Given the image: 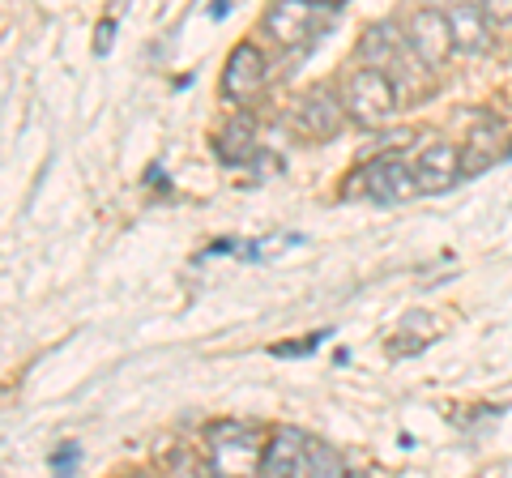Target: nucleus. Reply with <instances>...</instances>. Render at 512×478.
<instances>
[{
	"instance_id": "f257e3e1",
	"label": "nucleus",
	"mask_w": 512,
	"mask_h": 478,
	"mask_svg": "<svg viewBox=\"0 0 512 478\" xmlns=\"http://www.w3.org/2000/svg\"><path fill=\"white\" fill-rule=\"evenodd\" d=\"M261 474H299V478H312V474H346V461L320 444L312 436L295 432V427H282V432L265 444V461H261Z\"/></svg>"
},
{
	"instance_id": "f03ea898",
	"label": "nucleus",
	"mask_w": 512,
	"mask_h": 478,
	"mask_svg": "<svg viewBox=\"0 0 512 478\" xmlns=\"http://www.w3.org/2000/svg\"><path fill=\"white\" fill-rule=\"evenodd\" d=\"M397 99H402V90L389 73H380L372 65H363L346 77L342 86V107H346V120H355L359 129H384V124L393 120L397 111Z\"/></svg>"
},
{
	"instance_id": "7ed1b4c3",
	"label": "nucleus",
	"mask_w": 512,
	"mask_h": 478,
	"mask_svg": "<svg viewBox=\"0 0 512 478\" xmlns=\"http://www.w3.org/2000/svg\"><path fill=\"white\" fill-rule=\"evenodd\" d=\"M359 56H363V65L389 73L393 82H397V90L419 86L423 73H427V65L419 60V52H414L410 39H406L397 26H372V30L363 35V43H359Z\"/></svg>"
},
{
	"instance_id": "20e7f679",
	"label": "nucleus",
	"mask_w": 512,
	"mask_h": 478,
	"mask_svg": "<svg viewBox=\"0 0 512 478\" xmlns=\"http://www.w3.org/2000/svg\"><path fill=\"white\" fill-rule=\"evenodd\" d=\"M329 18L333 9H325V0H274L265 13V30L274 43L299 52V47H308L312 39L325 35Z\"/></svg>"
},
{
	"instance_id": "39448f33",
	"label": "nucleus",
	"mask_w": 512,
	"mask_h": 478,
	"mask_svg": "<svg viewBox=\"0 0 512 478\" xmlns=\"http://www.w3.org/2000/svg\"><path fill=\"white\" fill-rule=\"evenodd\" d=\"M265 461L261 432L252 423H218L210 427V466L218 474H256Z\"/></svg>"
},
{
	"instance_id": "423d86ee",
	"label": "nucleus",
	"mask_w": 512,
	"mask_h": 478,
	"mask_svg": "<svg viewBox=\"0 0 512 478\" xmlns=\"http://www.w3.org/2000/svg\"><path fill=\"white\" fill-rule=\"evenodd\" d=\"M265 77H269V65H265L261 47L235 43L227 65H222V94H227L235 107H248V103H256V94L265 90Z\"/></svg>"
},
{
	"instance_id": "0eeeda50",
	"label": "nucleus",
	"mask_w": 512,
	"mask_h": 478,
	"mask_svg": "<svg viewBox=\"0 0 512 478\" xmlns=\"http://www.w3.org/2000/svg\"><path fill=\"white\" fill-rule=\"evenodd\" d=\"M363 193L380 205H406L419 197V180H414L410 163H402L397 154H380L363 167Z\"/></svg>"
},
{
	"instance_id": "6e6552de",
	"label": "nucleus",
	"mask_w": 512,
	"mask_h": 478,
	"mask_svg": "<svg viewBox=\"0 0 512 478\" xmlns=\"http://www.w3.org/2000/svg\"><path fill=\"white\" fill-rule=\"evenodd\" d=\"M406 39H410V47L419 52V60H423L427 69H440L444 60L457 52L444 9H419V13L410 18V26H406Z\"/></svg>"
},
{
	"instance_id": "1a4fd4ad",
	"label": "nucleus",
	"mask_w": 512,
	"mask_h": 478,
	"mask_svg": "<svg viewBox=\"0 0 512 478\" xmlns=\"http://www.w3.org/2000/svg\"><path fill=\"white\" fill-rule=\"evenodd\" d=\"M414 180H419V193H448L461 180V154L448 141H436V146H423L419 158L410 163Z\"/></svg>"
},
{
	"instance_id": "9d476101",
	"label": "nucleus",
	"mask_w": 512,
	"mask_h": 478,
	"mask_svg": "<svg viewBox=\"0 0 512 478\" xmlns=\"http://www.w3.org/2000/svg\"><path fill=\"white\" fill-rule=\"evenodd\" d=\"M342 124H346V107L338 94H329V90H312V94H303V103H299V129L316 137V141H333L342 133Z\"/></svg>"
},
{
	"instance_id": "9b49d317",
	"label": "nucleus",
	"mask_w": 512,
	"mask_h": 478,
	"mask_svg": "<svg viewBox=\"0 0 512 478\" xmlns=\"http://www.w3.org/2000/svg\"><path fill=\"white\" fill-rule=\"evenodd\" d=\"M448 30H453V47L457 52H487V43H491V30H487V18H483V9L470 5V0H457V5H448Z\"/></svg>"
},
{
	"instance_id": "f8f14e48",
	"label": "nucleus",
	"mask_w": 512,
	"mask_h": 478,
	"mask_svg": "<svg viewBox=\"0 0 512 478\" xmlns=\"http://www.w3.org/2000/svg\"><path fill=\"white\" fill-rule=\"evenodd\" d=\"M256 133H261V129H256V120L248 116V111H235V116L218 129V141H214L218 158H222V163H231V167L248 163V158L256 154Z\"/></svg>"
},
{
	"instance_id": "ddd939ff",
	"label": "nucleus",
	"mask_w": 512,
	"mask_h": 478,
	"mask_svg": "<svg viewBox=\"0 0 512 478\" xmlns=\"http://www.w3.org/2000/svg\"><path fill=\"white\" fill-rule=\"evenodd\" d=\"M495 158H500V124L483 120V124H478V129L470 133L466 150H461V167H466V171H483V167L495 163Z\"/></svg>"
},
{
	"instance_id": "4468645a",
	"label": "nucleus",
	"mask_w": 512,
	"mask_h": 478,
	"mask_svg": "<svg viewBox=\"0 0 512 478\" xmlns=\"http://www.w3.org/2000/svg\"><path fill=\"white\" fill-rule=\"evenodd\" d=\"M77 453H82L77 444H64V449L52 457V470H56V474H69V470L77 466Z\"/></svg>"
},
{
	"instance_id": "2eb2a0df",
	"label": "nucleus",
	"mask_w": 512,
	"mask_h": 478,
	"mask_svg": "<svg viewBox=\"0 0 512 478\" xmlns=\"http://www.w3.org/2000/svg\"><path fill=\"white\" fill-rule=\"evenodd\" d=\"M111 30H116V26H111V18H103V22H99V39H94V52H99V56L111 47Z\"/></svg>"
},
{
	"instance_id": "dca6fc26",
	"label": "nucleus",
	"mask_w": 512,
	"mask_h": 478,
	"mask_svg": "<svg viewBox=\"0 0 512 478\" xmlns=\"http://www.w3.org/2000/svg\"><path fill=\"white\" fill-rule=\"evenodd\" d=\"M508 158H512V146H508Z\"/></svg>"
}]
</instances>
